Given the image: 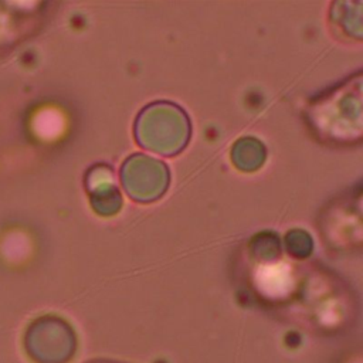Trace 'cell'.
I'll use <instances>...</instances> for the list:
<instances>
[{
  "instance_id": "6da1fadb",
  "label": "cell",
  "mask_w": 363,
  "mask_h": 363,
  "mask_svg": "<svg viewBox=\"0 0 363 363\" xmlns=\"http://www.w3.org/2000/svg\"><path fill=\"white\" fill-rule=\"evenodd\" d=\"M138 142L157 153L173 155L186 145L190 126L186 113L176 105L160 101L146 106L135 126Z\"/></svg>"
},
{
  "instance_id": "7a4b0ae2",
  "label": "cell",
  "mask_w": 363,
  "mask_h": 363,
  "mask_svg": "<svg viewBox=\"0 0 363 363\" xmlns=\"http://www.w3.org/2000/svg\"><path fill=\"white\" fill-rule=\"evenodd\" d=\"M122 182L132 199L150 201L166 190L169 172L164 163L145 155H135L122 166Z\"/></svg>"
},
{
  "instance_id": "3957f363",
  "label": "cell",
  "mask_w": 363,
  "mask_h": 363,
  "mask_svg": "<svg viewBox=\"0 0 363 363\" xmlns=\"http://www.w3.org/2000/svg\"><path fill=\"white\" fill-rule=\"evenodd\" d=\"M86 186L92 207L104 216L115 214L122 204L121 194L113 184L111 169L105 166L94 167L86 174Z\"/></svg>"
},
{
  "instance_id": "277c9868",
  "label": "cell",
  "mask_w": 363,
  "mask_h": 363,
  "mask_svg": "<svg viewBox=\"0 0 363 363\" xmlns=\"http://www.w3.org/2000/svg\"><path fill=\"white\" fill-rule=\"evenodd\" d=\"M265 150L262 143L254 138H244L235 143L233 149V162L237 167L251 172L262 164Z\"/></svg>"
},
{
  "instance_id": "5b68a950",
  "label": "cell",
  "mask_w": 363,
  "mask_h": 363,
  "mask_svg": "<svg viewBox=\"0 0 363 363\" xmlns=\"http://www.w3.org/2000/svg\"><path fill=\"white\" fill-rule=\"evenodd\" d=\"M89 363H96V362H89ZM98 363H115V362H98Z\"/></svg>"
}]
</instances>
